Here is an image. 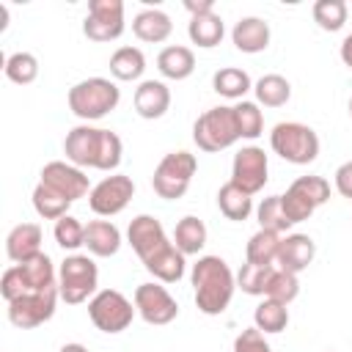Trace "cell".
Wrapping results in <instances>:
<instances>
[{"label":"cell","instance_id":"6da1fadb","mask_svg":"<svg viewBox=\"0 0 352 352\" xmlns=\"http://www.w3.org/2000/svg\"><path fill=\"white\" fill-rule=\"evenodd\" d=\"M121 138L113 129H99L91 124H80L69 129L63 140V154L77 168H96V170H116L121 165Z\"/></svg>","mask_w":352,"mask_h":352},{"label":"cell","instance_id":"7a4b0ae2","mask_svg":"<svg viewBox=\"0 0 352 352\" xmlns=\"http://www.w3.org/2000/svg\"><path fill=\"white\" fill-rule=\"evenodd\" d=\"M195 289V305L206 316H220L236 289V275L220 256H201L190 272Z\"/></svg>","mask_w":352,"mask_h":352},{"label":"cell","instance_id":"3957f363","mask_svg":"<svg viewBox=\"0 0 352 352\" xmlns=\"http://www.w3.org/2000/svg\"><path fill=\"white\" fill-rule=\"evenodd\" d=\"M121 102V91L107 77H88L69 88V110L82 121H99Z\"/></svg>","mask_w":352,"mask_h":352},{"label":"cell","instance_id":"277c9868","mask_svg":"<svg viewBox=\"0 0 352 352\" xmlns=\"http://www.w3.org/2000/svg\"><path fill=\"white\" fill-rule=\"evenodd\" d=\"M192 140L201 151H223L231 148L239 140V126H236V113L228 104L220 107H209L206 113H201L192 124Z\"/></svg>","mask_w":352,"mask_h":352},{"label":"cell","instance_id":"5b68a950","mask_svg":"<svg viewBox=\"0 0 352 352\" xmlns=\"http://www.w3.org/2000/svg\"><path fill=\"white\" fill-rule=\"evenodd\" d=\"M270 146L272 151L292 162V165H308L319 157V138L308 124L300 121H280L270 132Z\"/></svg>","mask_w":352,"mask_h":352},{"label":"cell","instance_id":"8992f818","mask_svg":"<svg viewBox=\"0 0 352 352\" xmlns=\"http://www.w3.org/2000/svg\"><path fill=\"white\" fill-rule=\"evenodd\" d=\"M99 286V267L94 264L91 256L82 253H72L60 261L58 267V292L60 300L69 305H80L88 297L96 294Z\"/></svg>","mask_w":352,"mask_h":352},{"label":"cell","instance_id":"52a82bcc","mask_svg":"<svg viewBox=\"0 0 352 352\" xmlns=\"http://www.w3.org/2000/svg\"><path fill=\"white\" fill-rule=\"evenodd\" d=\"M198 160L190 151H170L160 160V165L154 168L151 176V187L160 198L165 201H176L190 190V182L195 176Z\"/></svg>","mask_w":352,"mask_h":352},{"label":"cell","instance_id":"ba28073f","mask_svg":"<svg viewBox=\"0 0 352 352\" xmlns=\"http://www.w3.org/2000/svg\"><path fill=\"white\" fill-rule=\"evenodd\" d=\"M135 314H138L135 302H129L116 289H102L88 300V316H91L94 327L107 333V336H116V333L126 330L132 324Z\"/></svg>","mask_w":352,"mask_h":352},{"label":"cell","instance_id":"9c48e42d","mask_svg":"<svg viewBox=\"0 0 352 352\" xmlns=\"http://www.w3.org/2000/svg\"><path fill=\"white\" fill-rule=\"evenodd\" d=\"M132 195H135V182L124 173H113V176H104L99 184L91 187L88 206L99 217H113V214L126 209Z\"/></svg>","mask_w":352,"mask_h":352},{"label":"cell","instance_id":"30bf717a","mask_svg":"<svg viewBox=\"0 0 352 352\" xmlns=\"http://www.w3.org/2000/svg\"><path fill=\"white\" fill-rule=\"evenodd\" d=\"M60 292L58 286L52 289H44V292H30L14 302H8V322L14 327H22V330H33L44 322L52 319L55 314V302H58Z\"/></svg>","mask_w":352,"mask_h":352},{"label":"cell","instance_id":"8fae6325","mask_svg":"<svg viewBox=\"0 0 352 352\" xmlns=\"http://www.w3.org/2000/svg\"><path fill=\"white\" fill-rule=\"evenodd\" d=\"M82 33L91 41H116L124 33V3L121 0H91L82 19Z\"/></svg>","mask_w":352,"mask_h":352},{"label":"cell","instance_id":"7c38bea8","mask_svg":"<svg viewBox=\"0 0 352 352\" xmlns=\"http://www.w3.org/2000/svg\"><path fill=\"white\" fill-rule=\"evenodd\" d=\"M135 308L146 324H170L179 316V302L162 283H140L135 289Z\"/></svg>","mask_w":352,"mask_h":352},{"label":"cell","instance_id":"4fadbf2b","mask_svg":"<svg viewBox=\"0 0 352 352\" xmlns=\"http://www.w3.org/2000/svg\"><path fill=\"white\" fill-rule=\"evenodd\" d=\"M267 170H270V162H267V154L264 148L258 146H242L236 154H234V162H231V179L239 190L256 195L258 190H264L267 184Z\"/></svg>","mask_w":352,"mask_h":352},{"label":"cell","instance_id":"5bb4252c","mask_svg":"<svg viewBox=\"0 0 352 352\" xmlns=\"http://www.w3.org/2000/svg\"><path fill=\"white\" fill-rule=\"evenodd\" d=\"M126 242L132 245V250L138 253V258L146 264L148 258H154L160 250H165L173 239H168L162 223L151 214H138L129 228H126Z\"/></svg>","mask_w":352,"mask_h":352},{"label":"cell","instance_id":"9a60e30c","mask_svg":"<svg viewBox=\"0 0 352 352\" xmlns=\"http://www.w3.org/2000/svg\"><path fill=\"white\" fill-rule=\"evenodd\" d=\"M41 184L58 190L63 198H69L72 204L82 195L91 192V184H88V176L82 173V168L72 165V162H63V160H55V162H47L41 168Z\"/></svg>","mask_w":352,"mask_h":352},{"label":"cell","instance_id":"2e32d148","mask_svg":"<svg viewBox=\"0 0 352 352\" xmlns=\"http://www.w3.org/2000/svg\"><path fill=\"white\" fill-rule=\"evenodd\" d=\"M316 256V242L308 234H286L280 239V250H278V270L294 272L300 275L302 270H308V264Z\"/></svg>","mask_w":352,"mask_h":352},{"label":"cell","instance_id":"e0dca14e","mask_svg":"<svg viewBox=\"0 0 352 352\" xmlns=\"http://www.w3.org/2000/svg\"><path fill=\"white\" fill-rule=\"evenodd\" d=\"M41 239H44V234H41L38 223H19L6 236V253L14 264H22L41 253Z\"/></svg>","mask_w":352,"mask_h":352},{"label":"cell","instance_id":"ac0fdd59","mask_svg":"<svg viewBox=\"0 0 352 352\" xmlns=\"http://www.w3.org/2000/svg\"><path fill=\"white\" fill-rule=\"evenodd\" d=\"M170 107V91L160 80H143L135 88V110L140 118H162Z\"/></svg>","mask_w":352,"mask_h":352},{"label":"cell","instance_id":"d6986e66","mask_svg":"<svg viewBox=\"0 0 352 352\" xmlns=\"http://www.w3.org/2000/svg\"><path fill=\"white\" fill-rule=\"evenodd\" d=\"M231 41L239 52H261L270 47V25L261 16H242L231 30Z\"/></svg>","mask_w":352,"mask_h":352},{"label":"cell","instance_id":"ffe728a7","mask_svg":"<svg viewBox=\"0 0 352 352\" xmlns=\"http://www.w3.org/2000/svg\"><path fill=\"white\" fill-rule=\"evenodd\" d=\"M85 248L91 256L110 258L121 248V231L110 220H91L85 226Z\"/></svg>","mask_w":352,"mask_h":352},{"label":"cell","instance_id":"44dd1931","mask_svg":"<svg viewBox=\"0 0 352 352\" xmlns=\"http://www.w3.org/2000/svg\"><path fill=\"white\" fill-rule=\"evenodd\" d=\"M132 33L140 41L148 44H160L173 33V22L162 8H143L135 19H132Z\"/></svg>","mask_w":352,"mask_h":352},{"label":"cell","instance_id":"7402d4cb","mask_svg":"<svg viewBox=\"0 0 352 352\" xmlns=\"http://www.w3.org/2000/svg\"><path fill=\"white\" fill-rule=\"evenodd\" d=\"M157 69L168 80H187L195 72V55L190 47L170 44L157 55Z\"/></svg>","mask_w":352,"mask_h":352},{"label":"cell","instance_id":"603a6c76","mask_svg":"<svg viewBox=\"0 0 352 352\" xmlns=\"http://www.w3.org/2000/svg\"><path fill=\"white\" fill-rule=\"evenodd\" d=\"M184 253L170 242L165 250H160L154 258H148L143 267L160 280V283H179L184 278Z\"/></svg>","mask_w":352,"mask_h":352},{"label":"cell","instance_id":"cb8c5ba5","mask_svg":"<svg viewBox=\"0 0 352 352\" xmlns=\"http://www.w3.org/2000/svg\"><path fill=\"white\" fill-rule=\"evenodd\" d=\"M217 206L223 212V217L234 220V223H242L250 217L253 212V195L239 190L234 182H226L220 190H217Z\"/></svg>","mask_w":352,"mask_h":352},{"label":"cell","instance_id":"d4e9b609","mask_svg":"<svg viewBox=\"0 0 352 352\" xmlns=\"http://www.w3.org/2000/svg\"><path fill=\"white\" fill-rule=\"evenodd\" d=\"M16 267H19L22 278H25V283H28V292H44V289L58 286V272H55V267H52L47 253H38V256L16 264Z\"/></svg>","mask_w":352,"mask_h":352},{"label":"cell","instance_id":"484cf974","mask_svg":"<svg viewBox=\"0 0 352 352\" xmlns=\"http://www.w3.org/2000/svg\"><path fill=\"white\" fill-rule=\"evenodd\" d=\"M223 33H226V25L223 19L212 11V14H201V16H190V25H187V36L192 44L204 47V50H212L223 41Z\"/></svg>","mask_w":352,"mask_h":352},{"label":"cell","instance_id":"4316f807","mask_svg":"<svg viewBox=\"0 0 352 352\" xmlns=\"http://www.w3.org/2000/svg\"><path fill=\"white\" fill-rule=\"evenodd\" d=\"M173 245L184 253V256H198L206 245V226L204 220H198L195 214H187L176 223V231H173Z\"/></svg>","mask_w":352,"mask_h":352},{"label":"cell","instance_id":"83f0119b","mask_svg":"<svg viewBox=\"0 0 352 352\" xmlns=\"http://www.w3.org/2000/svg\"><path fill=\"white\" fill-rule=\"evenodd\" d=\"M280 234L275 231H267V228H258L250 239H248V248H245V258L250 264H261V267H272L278 261V250H280Z\"/></svg>","mask_w":352,"mask_h":352},{"label":"cell","instance_id":"f1b7e54d","mask_svg":"<svg viewBox=\"0 0 352 352\" xmlns=\"http://www.w3.org/2000/svg\"><path fill=\"white\" fill-rule=\"evenodd\" d=\"M146 72V55L138 50V47H118L113 55H110V74L116 80H140Z\"/></svg>","mask_w":352,"mask_h":352},{"label":"cell","instance_id":"f546056e","mask_svg":"<svg viewBox=\"0 0 352 352\" xmlns=\"http://www.w3.org/2000/svg\"><path fill=\"white\" fill-rule=\"evenodd\" d=\"M212 88L220 94V96H226V99H245V94L253 88V82H250V74L245 72V69H236V66H223V69H217L214 72V77H212Z\"/></svg>","mask_w":352,"mask_h":352},{"label":"cell","instance_id":"4dcf8cb0","mask_svg":"<svg viewBox=\"0 0 352 352\" xmlns=\"http://www.w3.org/2000/svg\"><path fill=\"white\" fill-rule=\"evenodd\" d=\"M253 94H256V104H264V107H283L292 96V85L283 74H264L256 80L253 85Z\"/></svg>","mask_w":352,"mask_h":352},{"label":"cell","instance_id":"1f68e13d","mask_svg":"<svg viewBox=\"0 0 352 352\" xmlns=\"http://www.w3.org/2000/svg\"><path fill=\"white\" fill-rule=\"evenodd\" d=\"M69 206H72V201L63 198L58 190L41 184V182L36 184V190H33V209H36L38 217H44V220H60L63 214H69Z\"/></svg>","mask_w":352,"mask_h":352},{"label":"cell","instance_id":"d6a6232c","mask_svg":"<svg viewBox=\"0 0 352 352\" xmlns=\"http://www.w3.org/2000/svg\"><path fill=\"white\" fill-rule=\"evenodd\" d=\"M289 324V308L283 302L275 300H261L253 311V327H258L261 333H280Z\"/></svg>","mask_w":352,"mask_h":352},{"label":"cell","instance_id":"836d02e7","mask_svg":"<svg viewBox=\"0 0 352 352\" xmlns=\"http://www.w3.org/2000/svg\"><path fill=\"white\" fill-rule=\"evenodd\" d=\"M3 72H6V77L11 80V82H16V85H30L36 77H38V60H36V55L33 52H11L8 58H6V66H3Z\"/></svg>","mask_w":352,"mask_h":352},{"label":"cell","instance_id":"e575fe53","mask_svg":"<svg viewBox=\"0 0 352 352\" xmlns=\"http://www.w3.org/2000/svg\"><path fill=\"white\" fill-rule=\"evenodd\" d=\"M256 220H258V228H267V231H275V234H283V231L292 228V220H289L286 212H283L280 195L264 198V201L256 206Z\"/></svg>","mask_w":352,"mask_h":352},{"label":"cell","instance_id":"d590c367","mask_svg":"<svg viewBox=\"0 0 352 352\" xmlns=\"http://www.w3.org/2000/svg\"><path fill=\"white\" fill-rule=\"evenodd\" d=\"M272 272H275V267H261V264L245 261L242 270L236 272V289H242V292L250 294V297H264Z\"/></svg>","mask_w":352,"mask_h":352},{"label":"cell","instance_id":"8d00e7d4","mask_svg":"<svg viewBox=\"0 0 352 352\" xmlns=\"http://www.w3.org/2000/svg\"><path fill=\"white\" fill-rule=\"evenodd\" d=\"M346 3L344 0H316L314 3V22L322 28V30H341L346 25Z\"/></svg>","mask_w":352,"mask_h":352},{"label":"cell","instance_id":"74e56055","mask_svg":"<svg viewBox=\"0 0 352 352\" xmlns=\"http://www.w3.org/2000/svg\"><path fill=\"white\" fill-rule=\"evenodd\" d=\"M297 294H300V280H297V275H294V272H286V270H275L272 278H270V283H267L264 297L289 305V302L297 300Z\"/></svg>","mask_w":352,"mask_h":352},{"label":"cell","instance_id":"f35d334b","mask_svg":"<svg viewBox=\"0 0 352 352\" xmlns=\"http://www.w3.org/2000/svg\"><path fill=\"white\" fill-rule=\"evenodd\" d=\"M234 113H236V126H239V138H248V140H256L261 132H264V116L258 110L256 102H236L234 104Z\"/></svg>","mask_w":352,"mask_h":352},{"label":"cell","instance_id":"ab89813d","mask_svg":"<svg viewBox=\"0 0 352 352\" xmlns=\"http://www.w3.org/2000/svg\"><path fill=\"white\" fill-rule=\"evenodd\" d=\"M280 204H283V212H286V217L292 220V226L308 220V217L316 212V204H314L297 184H292V187L280 195Z\"/></svg>","mask_w":352,"mask_h":352},{"label":"cell","instance_id":"60d3db41","mask_svg":"<svg viewBox=\"0 0 352 352\" xmlns=\"http://www.w3.org/2000/svg\"><path fill=\"white\" fill-rule=\"evenodd\" d=\"M55 242L63 248V250H77L85 245V226L72 217V214H63L60 220H55Z\"/></svg>","mask_w":352,"mask_h":352},{"label":"cell","instance_id":"b9f144b4","mask_svg":"<svg viewBox=\"0 0 352 352\" xmlns=\"http://www.w3.org/2000/svg\"><path fill=\"white\" fill-rule=\"evenodd\" d=\"M0 294H3L6 302H14V300L30 294V292H28V283H25V278H22V272H19L16 264H11V267L3 272V278H0Z\"/></svg>","mask_w":352,"mask_h":352},{"label":"cell","instance_id":"7bdbcfd3","mask_svg":"<svg viewBox=\"0 0 352 352\" xmlns=\"http://www.w3.org/2000/svg\"><path fill=\"white\" fill-rule=\"evenodd\" d=\"M292 184H297L316 206L327 204V198H330V184H327V179H322V176H300V179H294Z\"/></svg>","mask_w":352,"mask_h":352},{"label":"cell","instance_id":"ee69618b","mask_svg":"<svg viewBox=\"0 0 352 352\" xmlns=\"http://www.w3.org/2000/svg\"><path fill=\"white\" fill-rule=\"evenodd\" d=\"M234 352H272V346L267 344V338L258 327H245L234 338Z\"/></svg>","mask_w":352,"mask_h":352},{"label":"cell","instance_id":"f6af8a7d","mask_svg":"<svg viewBox=\"0 0 352 352\" xmlns=\"http://www.w3.org/2000/svg\"><path fill=\"white\" fill-rule=\"evenodd\" d=\"M336 190H338V195L352 201V160L338 165V170H336Z\"/></svg>","mask_w":352,"mask_h":352},{"label":"cell","instance_id":"bcb514c9","mask_svg":"<svg viewBox=\"0 0 352 352\" xmlns=\"http://www.w3.org/2000/svg\"><path fill=\"white\" fill-rule=\"evenodd\" d=\"M184 8L190 11V16L212 14V11H214V0H184Z\"/></svg>","mask_w":352,"mask_h":352},{"label":"cell","instance_id":"7dc6e473","mask_svg":"<svg viewBox=\"0 0 352 352\" xmlns=\"http://www.w3.org/2000/svg\"><path fill=\"white\" fill-rule=\"evenodd\" d=\"M341 60H344V63L352 69V33H349V36L341 41Z\"/></svg>","mask_w":352,"mask_h":352},{"label":"cell","instance_id":"c3c4849f","mask_svg":"<svg viewBox=\"0 0 352 352\" xmlns=\"http://www.w3.org/2000/svg\"><path fill=\"white\" fill-rule=\"evenodd\" d=\"M58 352H88V349H85L82 344H63Z\"/></svg>","mask_w":352,"mask_h":352},{"label":"cell","instance_id":"681fc988","mask_svg":"<svg viewBox=\"0 0 352 352\" xmlns=\"http://www.w3.org/2000/svg\"><path fill=\"white\" fill-rule=\"evenodd\" d=\"M349 116H352V99H349Z\"/></svg>","mask_w":352,"mask_h":352}]
</instances>
